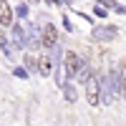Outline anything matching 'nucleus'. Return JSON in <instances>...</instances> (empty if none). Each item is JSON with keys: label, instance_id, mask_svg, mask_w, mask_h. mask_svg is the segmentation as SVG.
<instances>
[{"label": "nucleus", "instance_id": "1", "mask_svg": "<svg viewBox=\"0 0 126 126\" xmlns=\"http://www.w3.org/2000/svg\"><path fill=\"white\" fill-rule=\"evenodd\" d=\"M86 101L91 106H98L103 103V93H101V78H91L86 83Z\"/></svg>", "mask_w": 126, "mask_h": 126}, {"label": "nucleus", "instance_id": "2", "mask_svg": "<svg viewBox=\"0 0 126 126\" xmlns=\"http://www.w3.org/2000/svg\"><path fill=\"white\" fill-rule=\"evenodd\" d=\"M83 66H86V63L73 53V50L66 53V76H68V78H78V73L83 71Z\"/></svg>", "mask_w": 126, "mask_h": 126}, {"label": "nucleus", "instance_id": "3", "mask_svg": "<svg viewBox=\"0 0 126 126\" xmlns=\"http://www.w3.org/2000/svg\"><path fill=\"white\" fill-rule=\"evenodd\" d=\"M56 40H58L56 25H46L43 30H40V46L43 48H56Z\"/></svg>", "mask_w": 126, "mask_h": 126}, {"label": "nucleus", "instance_id": "4", "mask_svg": "<svg viewBox=\"0 0 126 126\" xmlns=\"http://www.w3.org/2000/svg\"><path fill=\"white\" fill-rule=\"evenodd\" d=\"M116 35V28H93V38L96 40H111Z\"/></svg>", "mask_w": 126, "mask_h": 126}, {"label": "nucleus", "instance_id": "5", "mask_svg": "<svg viewBox=\"0 0 126 126\" xmlns=\"http://www.w3.org/2000/svg\"><path fill=\"white\" fill-rule=\"evenodd\" d=\"M0 15H3V25H13V10H10L8 3H3V8H0Z\"/></svg>", "mask_w": 126, "mask_h": 126}, {"label": "nucleus", "instance_id": "6", "mask_svg": "<svg viewBox=\"0 0 126 126\" xmlns=\"http://www.w3.org/2000/svg\"><path fill=\"white\" fill-rule=\"evenodd\" d=\"M63 96H66V101H76V86H73V83L68 81V83H63Z\"/></svg>", "mask_w": 126, "mask_h": 126}, {"label": "nucleus", "instance_id": "7", "mask_svg": "<svg viewBox=\"0 0 126 126\" xmlns=\"http://www.w3.org/2000/svg\"><path fill=\"white\" fill-rule=\"evenodd\" d=\"M119 73H121V98H126V61H121Z\"/></svg>", "mask_w": 126, "mask_h": 126}, {"label": "nucleus", "instance_id": "8", "mask_svg": "<svg viewBox=\"0 0 126 126\" xmlns=\"http://www.w3.org/2000/svg\"><path fill=\"white\" fill-rule=\"evenodd\" d=\"M13 40H15V48H23V28L13 25Z\"/></svg>", "mask_w": 126, "mask_h": 126}, {"label": "nucleus", "instance_id": "9", "mask_svg": "<svg viewBox=\"0 0 126 126\" xmlns=\"http://www.w3.org/2000/svg\"><path fill=\"white\" fill-rule=\"evenodd\" d=\"M101 5H106L109 10H119V13H126V8H121L119 3H113V0H98Z\"/></svg>", "mask_w": 126, "mask_h": 126}, {"label": "nucleus", "instance_id": "10", "mask_svg": "<svg viewBox=\"0 0 126 126\" xmlns=\"http://www.w3.org/2000/svg\"><path fill=\"white\" fill-rule=\"evenodd\" d=\"M50 66H53V63H50V58H40V73H43V76H48V73L53 71Z\"/></svg>", "mask_w": 126, "mask_h": 126}, {"label": "nucleus", "instance_id": "11", "mask_svg": "<svg viewBox=\"0 0 126 126\" xmlns=\"http://www.w3.org/2000/svg\"><path fill=\"white\" fill-rule=\"evenodd\" d=\"M78 81H81V83H88V81H91V68H88V66H83V71L78 73Z\"/></svg>", "mask_w": 126, "mask_h": 126}, {"label": "nucleus", "instance_id": "12", "mask_svg": "<svg viewBox=\"0 0 126 126\" xmlns=\"http://www.w3.org/2000/svg\"><path fill=\"white\" fill-rule=\"evenodd\" d=\"M25 66H28V71H38V61L33 56H25Z\"/></svg>", "mask_w": 126, "mask_h": 126}, {"label": "nucleus", "instance_id": "13", "mask_svg": "<svg viewBox=\"0 0 126 126\" xmlns=\"http://www.w3.org/2000/svg\"><path fill=\"white\" fill-rule=\"evenodd\" d=\"M15 76H20V78H25V76H28V71H25V68H15Z\"/></svg>", "mask_w": 126, "mask_h": 126}]
</instances>
